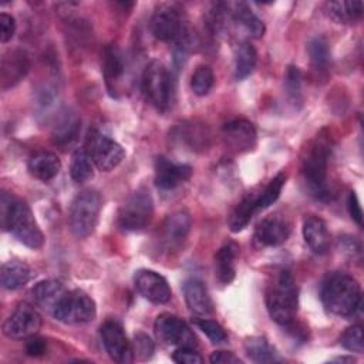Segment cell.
Listing matches in <instances>:
<instances>
[{"label": "cell", "instance_id": "cell-1", "mask_svg": "<svg viewBox=\"0 0 364 364\" xmlns=\"http://www.w3.org/2000/svg\"><path fill=\"white\" fill-rule=\"evenodd\" d=\"M320 297L328 313L338 317H348L360 307L361 287L353 276L333 273L323 282Z\"/></svg>", "mask_w": 364, "mask_h": 364}, {"label": "cell", "instance_id": "cell-2", "mask_svg": "<svg viewBox=\"0 0 364 364\" xmlns=\"http://www.w3.org/2000/svg\"><path fill=\"white\" fill-rule=\"evenodd\" d=\"M267 311L277 324L289 327L293 324L299 307V289L287 270L277 273L266 291Z\"/></svg>", "mask_w": 364, "mask_h": 364}, {"label": "cell", "instance_id": "cell-3", "mask_svg": "<svg viewBox=\"0 0 364 364\" xmlns=\"http://www.w3.org/2000/svg\"><path fill=\"white\" fill-rule=\"evenodd\" d=\"M331 155V144L327 136H317L306 148L301 159V173L317 196L327 195L326 179L328 169V159Z\"/></svg>", "mask_w": 364, "mask_h": 364}, {"label": "cell", "instance_id": "cell-4", "mask_svg": "<svg viewBox=\"0 0 364 364\" xmlns=\"http://www.w3.org/2000/svg\"><path fill=\"white\" fill-rule=\"evenodd\" d=\"M1 226L4 230H10L30 249H40L44 243V235L38 228L30 206L20 199L14 200L11 210L1 222Z\"/></svg>", "mask_w": 364, "mask_h": 364}, {"label": "cell", "instance_id": "cell-5", "mask_svg": "<svg viewBox=\"0 0 364 364\" xmlns=\"http://www.w3.org/2000/svg\"><path fill=\"white\" fill-rule=\"evenodd\" d=\"M101 210V196L94 189L81 191L70 208V229L77 237L90 236L98 222Z\"/></svg>", "mask_w": 364, "mask_h": 364}, {"label": "cell", "instance_id": "cell-6", "mask_svg": "<svg viewBox=\"0 0 364 364\" xmlns=\"http://www.w3.org/2000/svg\"><path fill=\"white\" fill-rule=\"evenodd\" d=\"M142 90L146 100L158 109L165 111L173 100V81L168 68L158 60H152L142 74Z\"/></svg>", "mask_w": 364, "mask_h": 364}, {"label": "cell", "instance_id": "cell-7", "mask_svg": "<svg viewBox=\"0 0 364 364\" xmlns=\"http://www.w3.org/2000/svg\"><path fill=\"white\" fill-rule=\"evenodd\" d=\"M95 314V301L82 290L67 291L53 309V316L64 324L88 323Z\"/></svg>", "mask_w": 364, "mask_h": 364}, {"label": "cell", "instance_id": "cell-8", "mask_svg": "<svg viewBox=\"0 0 364 364\" xmlns=\"http://www.w3.org/2000/svg\"><path fill=\"white\" fill-rule=\"evenodd\" d=\"M154 215V200L146 191L131 193L118 212V223L124 230L138 232L146 228Z\"/></svg>", "mask_w": 364, "mask_h": 364}, {"label": "cell", "instance_id": "cell-9", "mask_svg": "<svg viewBox=\"0 0 364 364\" xmlns=\"http://www.w3.org/2000/svg\"><path fill=\"white\" fill-rule=\"evenodd\" d=\"M154 330L156 337L175 347H196V337L189 326L175 314L162 313L156 317L154 323Z\"/></svg>", "mask_w": 364, "mask_h": 364}, {"label": "cell", "instance_id": "cell-10", "mask_svg": "<svg viewBox=\"0 0 364 364\" xmlns=\"http://www.w3.org/2000/svg\"><path fill=\"white\" fill-rule=\"evenodd\" d=\"M41 328V316L28 303H20L3 323V334L13 340L30 338Z\"/></svg>", "mask_w": 364, "mask_h": 364}, {"label": "cell", "instance_id": "cell-11", "mask_svg": "<svg viewBox=\"0 0 364 364\" xmlns=\"http://www.w3.org/2000/svg\"><path fill=\"white\" fill-rule=\"evenodd\" d=\"M151 33L161 41H175L186 28L179 10L172 4H159L149 21Z\"/></svg>", "mask_w": 364, "mask_h": 364}, {"label": "cell", "instance_id": "cell-12", "mask_svg": "<svg viewBox=\"0 0 364 364\" xmlns=\"http://www.w3.org/2000/svg\"><path fill=\"white\" fill-rule=\"evenodd\" d=\"M101 340L105 347V351L119 364H128L134 360L132 346L127 338V334L119 323L115 320H107L100 328Z\"/></svg>", "mask_w": 364, "mask_h": 364}, {"label": "cell", "instance_id": "cell-13", "mask_svg": "<svg viewBox=\"0 0 364 364\" xmlns=\"http://www.w3.org/2000/svg\"><path fill=\"white\" fill-rule=\"evenodd\" d=\"M87 152L94 165L104 172L118 166L125 156L124 148L114 139L105 135H95L88 142Z\"/></svg>", "mask_w": 364, "mask_h": 364}, {"label": "cell", "instance_id": "cell-14", "mask_svg": "<svg viewBox=\"0 0 364 364\" xmlns=\"http://www.w3.org/2000/svg\"><path fill=\"white\" fill-rule=\"evenodd\" d=\"M134 284L139 294L154 304H165L172 297L166 279L154 270H138L134 276Z\"/></svg>", "mask_w": 364, "mask_h": 364}, {"label": "cell", "instance_id": "cell-15", "mask_svg": "<svg viewBox=\"0 0 364 364\" xmlns=\"http://www.w3.org/2000/svg\"><path fill=\"white\" fill-rule=\"evenodd\" d=\"M191 165L173 162L165 156H159L155 162V183L164 191H169L182 185L191 178Z\"/></svg>", "mask_w": 364, "mask_h": 364}, {"label": "cell", "instance_id": "cell-16", "mask_svg": "<svg viewBox=\"0 0 364 364\" xmlns=\"http://www.w3.org/2000/svg\"><path fill=\"white\" fill-rule=\"evenodd\" d=\"M191 225H192L191 215L186 210H176L171 213L162 223V229H161L162 245L168 250H175L181 247V245L188 237Z\"/></svg>", "mask_w": 364, "mask_h": 364}, {"label": "cell", "instance_id": "cell-17", "mask_svg": "<svg viewBox=\"0 0 364 364\" xmlns=\"http://www.w3.org/2000/svg\"><path fill=\"white\" fill-rule=\"evenodd\" d=\"M222 132L226 145L236 152L250 151L256 145V129L247 119L237 118L229 121L225 124Z\"/></svg>", "mask_w": 364, "mask_h": 364}, {"label": "cell", "instance_id": "cell-18", "mask_svg": "<svg viewBox=\"0 0 364 364\" xmlns=\"http://www.w3.org/2000/svg\"><path fill=\"white\" fill-rule=\"evenodd\" d=\"M290 235V225L284 218L269 216L260 220L255 230L256 240L263 246H280Z\"/></svg>", "mask_w": 364, "mask_h": 364}, {"label": "cell", "instance_id": "cell-19", "mask_svg": "<svg viewBox=\"0 0 364 364\" xmlns=\"http://www.w3.org/2000/svg\"><path fill=\"white\" fill-rule=\"evenodd\" d=\"M303 237L314 255H326L330 249V233L326 222L318 216H309L303 222Z\"/></svg>", "mask_w": 364, "mask_h": 364}, {"label": "cell", "instance_id": "cell-20", "mask_svg": "<svg viewBox=\"0 0 364 364\" xmlns=\"http://www.w3.org/2000/svg\"><path fill=\"white\" fill-rule=\"evenodd\" d=\"M183 296L189 310L198 316H206L213 311V303L206 286L198 279H188L183 283Z\"/></svg>", "mask_w": 364, "mask_h": 364}, {"label": "cell", "instance_id": "cell-21", "mask_svg": "<svg viewBox=\"0 0 364 364\" xmlns=\"http://www.w3.org/2000/svg\"><path fill=\"white\" fill-rule=\"evenodd\" d=\"M102 73L105 84L112 95L118 91V85L125 74V63L121 51L115 46H107L102 54Z\"/></svg>", "mask_w": 364, "mask_h": 364}, {"label": "cell", "instance_id": "cell-22", "mask_svg": "<svg viewBox=\"0 0 364 364\" xmlns=\"http://www.w3.org/2000/svg\"><path fill=\"white\" fill-rule=\"evenodd\" d=\"M61 162L58 156L51 151H37L28 159V172L38 181L47 182L58 175Z\"/></svg>", "mask_w": 364, "mask_h": 364}, {"label": "cell", "instance_id": "cell-23", "mask_svg": "<svg viewBox=\"0 0 364 364\" xmlns=\"http://www.w3.org/2000/svg\"><path fill=\"white\" fill-rule=\"evenodd\" d=\"M28 60L21 51H10L1 60V88L6 90L17 84L28 71Z\"/></svg>", "mask_w": 364, "mask_h": 364}, {"label": "cell", "instance_id": "cell-24", "mask_svg": "<svg viewBox=\"0 0 364 364\" xmlns=\"http://www.w3.org/2000/svg\"><path fill=\"white\" fill-rule=\"evenodd\" d=\"M237 246L233 242L225 243L215 255V274L223 284H229L236 274Z\"/></svg>", "mask_w": 364, "mask_h": 364}, {"label": "cell", "instance_id": "cell-25", "mask_svg": "<svg viewBox=\"0 0 364 364\" xmlns=\"http://www.w3.org/2000/svg\"><path fill=\"white\" fill-rule=\"evenodd\" d=\"M65 293L67 291H65L64 286L58 280L48 279V280L38 282L33 287L31 297H33L36 304H38V306H41L44 309L46 307L54 309Z\"/></svg>", "mask_w": 364, "mask_h": 364}, {"label": "cell", "instance_id": "cell-26", "mask_svg": "<svg viewBox=\"0 0 364 364\" xmlns=\"http://www.w3.org/2000/svg\"><path fill=\"white\" fill-rule=\"evenodd\" d=\"M1 286L7 290H17L30 280V267L20 260H10L1 266Z\"/></svg>", "mask_w": 364, "mask_h": 364}, {"label": "cell", "instance_id": "cell-27", "mask_svg": "<svg viewBox=\"0 0 364 364\" xmlns=\"http://www.w3.org/2000/svg\"><path fill=\"white\" fill-rule=\"evenodd\" d=\"M80 129H81L80 119L73 114H64L54 127V131H53L54 144L61 148H67L73 145L80 134Z\"/></svg>", "mask_w": 364, "mask_h": 364}, {"label": "cell", "instance_id": "cell-28", "mask_svg": "<svg viewBox=\"0 0 364 364\" xmlns=\"http://www.w3.org/2000/svg\"><path fill=\"white\" fill-rule=\"evenodd\" d=\"M233 20L240 24L252 37L260 38L264 34L263 21L250 10L246 3H235L232 9Z\"/></svg>", "mask_w": 364, "mask_h": 364}, {"label": "cell", "instance_id": "cell-29", "mask_svg": "<svg viewBox=\"0 0 364 364\" xmlns=\"http://www.w3.org/2000/svg\"><path fill=\"white\" fill-rule=\"evenodd\" d=\"M327 14L338 23H355L363 16L361 1H330L326 4Z\"/></svg>", "mask_w": 364, "mask_h": 364}, {"label": "cell", "instance_id": "cell-30", "mask_svg": "<svg viewBox=\"0 0 364 364\" xmlns=\"http://www.w3.org/2000/svg\"><path fill=\"white\" fill-rule=\"evenodd\" d=\"M257 63V53L256 48L249 43H242L235 55V77L236 80H243L249 77L256 67Z\"/></svg>", "mask_w": 364, "mask_h": 364}, {"label": "cell", "instance_id": "cell-31", "mask_svg": "<svg viewBox=\"0 0 364 364\" xmlns=\"http://www.w3.org/2000/svg\"><path fill=\"white\" fill-rule=\"evenodd\" d=\"M245 351L249 358L255 363H274L279 361V357L274 348L269 344L264 337L256 336L245 341Z\"/></svg>", "mask_w": 364, "mask_h": 364}, {"label": "cell", "instance_id": "cell-32", "mask_svg": "<svg viewBox=\"0 0 364 364\" xmlns=\"http://www.w3.org/2000/svg\"><path fill=\"white\" fill-rule=\"evenodd\" d=\"M70 175L74 182L82 183L94 176V162L85 149H77L70 164Z\"/></svg>", "mask_w": 364, "mask_h": 364}, {"label": "cell", "instance_id": "cell-33", "mask_svg": "<svg viewBox=\"0 0 364 364\" xmlns=\"http://www.w3.org/2000/svg\"><path fill=\"white\" fill-rule=\"evenodd\" d=\"M256 196L257 195H247L232 212V215L229 218V228L233 233L243 230L247 226V223L250 222L255 210H257L256 209Z\"/></svg>", "mask_w": 364, "mask_h": 364}, {"label": "cell", "instance_id": "cell-34", "mask_svg": "<svg viewBox=\"0 0 364 364\" xmlns=\"http://www.w3.org/2000/svg\"><path fill=\"white\" fill-rule=\"evenodd\" d=\"M286 182V173L280 172L277 173L267 185L266 188L256 196V209H266L270 205H273L277 198L280 196V192Z\"/></svg>", "mask_w": 364, "mask_h": 364}, {"label": "cell", "instance_id": "cell-35", "mask_svg": "<svg viewBox=\"0 0 364 364\" xmlns=\"http://www.w3.org/2000/svg\"><path fill=\"white\" fill-rule=\"evenodd\" d=\"M215 84V74L209 65H198L191 77V90L198 97L206 95Z\"/></svg>", "mask_w": 364, "mask_h": 364}, {"label": "cell", "instance_id": "cell-36", "mask_svg": "<svg viewBox=\"0 0 364 364\" xmlns=\"http://www.w3.org/2000/svg\"><path fill=\"white\" fill-rule=\"evenodd\" d=\"M309 55L313 67L316 70H326L330 64L331 55H330V48L327 41L323 37H314L309 43Z\"/></svg>", "mask_w": 364, "mask_h": 364}, {"label": "cell", "instance_id": "cell-37", "mask_svg": "<svg viewBox=\"0 0 364 364\" xmlns=\"http://www.w3.org/2000/svg\"><path fill=\"white\" fill-rule=\"evenodd\" d=\"M193 323L212 343L222 344L228 341V334L218 321L209 318H195Z\"/></svg>", "mask_w": 364, "mask_h": 364}, {"label": "cell", "instance_id": "cell-38", "mask_svg": "<svg viewBox=\"0 0 364 364\" xmlns=\"http://www.w3.org/2000/svg\"><path fill=\"white\" fill-rule=\"evenodd\" d=\"M340 344L353 353L361 354L364 350L363 346V326L361 324H354L348 327L340 337Z\"/></svg>", "mask_w": 364, "mask_h": 364}, {"label": "cell", "instance_id": "cell-39", "mask_svg": "<svg viewBox=\"0 0 364 364\" xmlns=\"http://www.w3.org/2000/svg\"><path fill=\"white\" fill-rule=\"evenodd\" d=\"M300 71L297 70V67H289L287 73H286V90H287V95L291 100L293 104L300 102L301 101V87H300Z\"/></svg>", "mask_w": 364, "mask_h": 364}, {"label": "cell", "instance_id": "cell-40", "mask_svg": "<svg viewBox=\"0 0 364 364\" xmlns=\"http://www.w3.org/2000/svg\"><path fill=\"white\" fill-rule=\"evenodd\" d=\"M154 350H155L154 341L146 334H144V333L135 334L134 346H132L134 355H136L139 360H148L152 357Z\"/></svg>", "mask_w": 364, "mask_h": 364}, {"label": "cell", "instance_id": "cell-41", "mask_svg": "<svg viewBox=\"0 0 364 364\" xmlns=\"http://www.w3.org/2000/svg\"><path fill=\"white\" fill-rule=\"evenodd\" d=\"M172 358L175 363H179V364H200V363H203L202 355L193 347H178L173 351Z\"/></svg>", "mask_w": 364, "mask_h": 364}, {"label": "cell", "instance_id": "cell-42", "mask_svg": "<svg viewBox=\"0 0 364 364\" xmlns=\"http://www.w3.org/2000/svg\"><path fill=\"white\" fill-rule=\"evenodd\" d=\"M14 33H16V20L7 13H1L0 14V41L7 43L9 40L13 38Z\"/></svg>", "mask_w": 364, "mask_h": 364}, {"label": "cell", "instance_id": "cell-43", "mask_svg": "<svg viewBox=\"0 0 364 364\" xmlns=\"http://www.w3.org/2000/svg\"><path fill=\"white\" fill-rule=\"evenodd\" d=\"M46 350H47V344H46L44 338H40V337H36V336L27 338V343H26L27 355L40 357L46 353Z\"/></svg>", "mask_w": 364, "mask_h": 364}, {"label": "cell", "instance_id": "cell-44", "mask_svg": "<svg viewBox=\"0 0 364 364\" xmlns=\"http://www.w3.org/2000/svg\"><path fill=\"white\" fill-rule=\"evenodd\" d=\"M213 364H242L243 361L230 351H213L209 357Z\"/></svg>", "mask_w": 364, "mask_h": 364}, {"label": "cell", "instance_id": "cell-45", "mask_svg": "<svg viewBox=\"0 0 364 364\" xmlns=\"http://www.w3.org/2000/svg\"><path fill=\"white\" fill-rule=\"evenodd\" d=\"M348 210H350L351 218L355 220V223L361 225L363 223V210H361V205L358 202L355 192H351L348 196Z\"/></svg>", "mask_w": 364, "mask_h": 364}]
</instances>
